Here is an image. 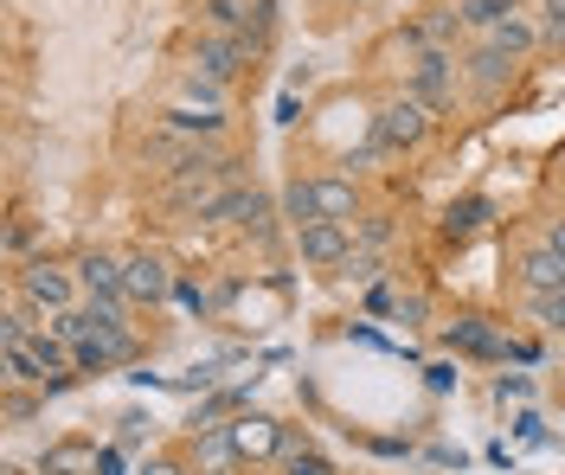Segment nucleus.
Listing matches in <instances>:
<instances>
[{"label": "nucleus", "instance_id": "obj_1", "mask_svg": "<svg viewBox=\"0 0 565 475\" xmlns=\"http://www.w3.org/2000/svg\"><path fill=\"white\" fill-rule=\"evenodd\" d=\"M20 302L39 309L45 322L52 315H65L84 302V283H77V263H52V257H33V263H20Z\"/></svg>", "mask_w": 565, "mask_h": 475}, {"label": "nucleus", "instance_id": "obj_2", "mask_svg": "<svg viewBox=\"0 0 565 475\" xmlns=\"http://www.w3.org/2000/svg\"><path fill=\"white\" fill-rule=\"evenodd\" d=\"M405 90H412L430 116L450 110V104H457V90H462V52H437V45H424L418 58H412Z\"/></svg>", "mask_w": 565, "mask_h": 475}, {"label": "nucleus", "instance_id": "obj_3", "mask_svg": "<svg viewBox=\"0 0 565 475\" xmlns=\"http://www.w3.org/2000/svg\"><path fill=\"white\" fill-rule=\"evenodd\" d=\"M225 186H232V161H218V168H180V174L161 181V206H168V213L206 219L212 206L225 199Z\"/></svg>", "mask_w": 565, "mask_h": 475}, {"label": "nucleus", "instance_id": "obj_4", "mask_svg": "<svg viewBox=\"0 0 565 475\" xmlns=\"http://www.w3.org/2000/svg\"><path fill=\"white\" fill-rule=\"evenodd\" d=\"M424 142H430V110H424L412 90L380 104V116H373V154H412Z\"/></svg>", "mask_w": 565, "mask_h": 475}, {"label": "nucleus", "instance_id": "obj_5", "mask_svg": "<svg viewBox=\"0 0 565 475\" xmlns=\"http://www.w3.org/2000/svg\"><path fill=\"white\" fill-rule=\"evenodd\" d=\"M225 431H232V450H238V463H282V456L296 450V438L282 431L277 418H264V411H238Z\"/></svg>", "mask_w": 565, "mask_h": 475}, {"label": "nucleus", "instance_id": "obj_6", "mask_svg": "<svg viewBox=\"0 0 565 475\" xmlns=\"http://www.w3.org/2000/svg\"><path fill=\"white\" fill-rule=\"evenodd\" d=\"M122 290H129L136 309H161V302L180 290V277H174V263H168L161 251H129L122 257Z\"/></svg>", "mask_w": 565, "mask_h": 475}, {"label": "nucleus", "instance_id": "obj_7", "mask_svg": "<svg viewBox=\"0 0 565 475\" xmlns=\"http://www.w3.org/2000/svg\"><path fill=\"white\" fill-rule=\"evenodd\" d=\"M250 39H232V33H200L193 39V72L200 77H212V84H238L245 77V65H250Z\"/></svg>", "mask_w": 565, "mask_h": 475}, {"label": "nucleus", "instance_id": "obj_8", "mask_svg": "<svg viewBox=\"0 0 565 475\" xmlns=\"http://www.w3.org/2000/svg\"><path fill=\"white\" fill-rule=\"evenodd\" d=\"M521 58H508L494 39H476L469 52H462V84H469V97H501L508 90V77H514Z\"/></svg>", "mask_w": 565, "mask_h": 475}, {"label": "nucleus", "instance_id": "obj_9", "mask_svg": "<svg viewBox=\"0 0 565 475\" xmlns=\"http://www.w3.org/2000/svg\"><path fill=\"white\" fill-rule=\"evenodd\" d=\"M296 251H302L309 270H341L353 257V225H334V219L302 225V231H296Z\"/></svg>", "mask_w": 565, "mask_h": 475}, {"label": "nucleus", "instance_id": "obj_10", "mask_svg": "<svg viewBox=\"0 0 565 475\" xmlns=\"http://www.w3.org/2000/svg\"><path fill=\"white\" fill-rule=\"evenodd\" d=\"M77 283H84V302H129V290H122V257H109V251L77 257Z\"/></svg>", "mask_w": 565, "mask_h": 475}, {"label": "nucleus", "instance_id": "obj_11", "mask_svg": "<svg viewBox=\"0 0 565 475\" xmlns=\"http://www.w3.org/2000/svg\"><path fill=\"white\" fill-rule=\"evenodd\" d=\"M444 341H450L457 354H476V360H508V354H514L508 334L494 328V322H482V315H457V322L444 328Z\"/></svg>", "mask_w": 565, "mask_h": 475}, {"label": "nucleus", "instance_id": "obj_12", "mask_svg": "<svg viewBox=\"0 0 565 475\" xmlns=\"http://www.w3.org/2000/svg\"><path fill=\"white\" fill-rule=\"evenodd\" d=\"M212 225H245V231H264L270 225V199L257 186H225V199L206 213Z\"/></svg>", "mask_w": 565, "mask_h": 475}, {"label": "nucleus", "instance_id": "obj_13", "mask_svg": "<svg viewBox=\"0 0 565 475\" xmlns=\"http://www.w3.org/2000/svg\"><path fill=\"white\" fill-rule=\"evenodd\" d=\"M97 443L90 438H58L45 443V456H39V475H97Z\"/></svg>", "mask_w": 565, "mask_h": 475}, {"label": "nucleus", "instance_id": "obj_14", "mask_svg": "<svg viewBox=\"0 0 565 475\" xmlns=\"http://www.w3.org/2000/svg\"><path fill=\"white\" fill-rule=\"evenodd\" d=\"M316 213L334 225L360 219V186H353V174H316Z\"/></svg>", "mask_w": 565, "mask_h": 475}, {"label": "nucleus", "instance_id": "obj_15", "mask_svg": "<svg viewBox=\"0 0 565 475\" xmlns=\"http://www.w3.org/2000/svg\"><path fill=\"white\" fill-rule=\"evenodd\" d=\"M521 290H527V295H559L565 290V257L546 251V245L521 251Z\"/></svg>", "mask_w": 565, "mask_h": 475}, {"label": "nucleus", "instance_id": "obj_16", "mask_svg": "<svg viewBox=\"0 0 565 475\" xmlns=\"http://www.w3.org/2000/svg\"><path fill=\"white\" fill-rule=\"evenodd\" d=\"M514 13H521V0H457L462 33H476V39H489L494 26H508Z\"/></svg>", "mask_w": 565, "mask_h": 475}, {"label": "nucleus", "instance_id": "obj_17", "mask_svg": "<svg viewBox=\"0 0 565 475\" xmlns=\"http://www.w3.org/2000/svg\"><path fill=\"white\" fill-rule=\"evenodd\" d=\"M494 45H501V52H508V58H527L533 45H540V20H527V13H514V20H508V26H494Z\"/></svg>", "mask_w": 565, "mask_h": 475}, {"label": "nucleus", "instance_id": "obj_18", "mask_svg": "<svg viewBox=\"0 0 565 475\" xmlns=\"http://www.w3.org/2000/svg\"><path fill=\"white\" fill-rule=\"evenodd\" d=\"M282 219L296 225V231L321 219V213H316V181H289V186H282Z\"/></svg>", "mask_w": 565, "mask_h": 475}, {"label": "nucleus", "instance_id": "obj_19", "mask_svg": "<svg viewBox=\"0 0 565 475\" xmlns=\"http://www.w3.org/2000/svg\"><path fill=\"white\" fill-rule=\"evenodd\" d=\"M277 469H282V475H341V469H334V463H328V456L316 450V443H296V450L282 456Z\"/></svg>", "mask_w": 565, "mask_h": 475}, {"label": "nucleus", "instance_id": "obj_20", "mask_svg": "<svg viewBox=\"0 0 565 475\" xmlns=\"http://www.w3.org/2000/svg\"><path fill=\"white\" fill-rule=\"evenodd\" d=\"M527 315H533V328L565 334V290L559 295H527Z\"/></svg>", "mask_w": 565, "mask_h": 475}, {"label": "nucleus", "instance_id": "obj_21", "mask_svg": "<svg viewBox=\"0 0 565 475\" xmlns=\"http://www.w3.org/2000/svg\"><path fill=\"white\" fill-rule=\"evenodd\" d=\"M482 213H489V199H462V206H450V213H444V238H469V231L482 225Z\"/></svg>", "mask_w": 565, "mask_h": 475}, {"label": "nucleus", "instance_id": "obj_22", "mask_svg": "<svg viewBox=\"0 0 565 475\" xmlns=\"http://www.w3.org/2000/svg\"><path fill=\"white\" fill-rule=\"evenodd\" d=\"M540 39L565 45V0H540Z\"/></svg>", "mask_w": 565, "mask_h": 475}, {"label": "nucleus", "instance_id": "obj_23", "mask_svg": "<svg viewBox=\"0 0 565 475\" xmlns=\"http://www.w3.org/2000/svg\"><path fill=\"white\" fill-rule=\"evenodd\" d=\"M33 411H39V399H33V392H20V386H7V424H26Z\"/></svg>", "mask_w": 565, "mask_h": 475}, {"label": "nucleus", "instance_id": "obj_24", "mask_svg": "<svg viewBox=\"0 0 565 475\" xmlns=\"http://www.w3.org/2000/svg\"><path fill=\"white\" fill-rule=\"evenodd\" d=\"M540 245L565 257V213H559V219H546V231H540Z\"/></svg>", "mask_w": 565, "mask_h": 475}, {"label": "nucleus", "instance_id": "obj_25", "mask_svg": "<svg viewBox=\"0 0 565 475\" xmlns=\"http://www.w3.org/2000/svg\"><path fill=\"white\" fill-rule=\"evenodd\" d=\"M141 475H186V469H180L174 456H148V463H141Z\"/></svg>", "mask_w": 565, "mask_h": 475}, {"label": "nucleus", "instance_id": "obj_26", "mask_svg": "<svg viewBox=\"0 0 565 475\" xmlns=\"http://www.w3.org/2000/svg\"><path fill=\"white\" fill-rule=\"evenodd\" d=\"M341 7H373V0H341Z\"/></svg>", "mask_w": 565, "mask_h": 475}, {"label": "nucleus", "instance_id": "obj_27", "mask_svg": "<svg viewBox=\"0 0 565 475\" xmlns=\"http://www.w3.org/2000/svg\"><path fill=\"white\" fill-rule=\"evenodd\" d=\"M559 181H565V161H559Z\"/></svg>", "mask_w": 565, "mask_h": 475}, {"label": "nucleus", "instance_id": "obj_28", "mask_svg": "<svg viewBox=\"0 0 565 475\" xmlns=\"http://www.w3.org/2000/svg\"><path fill=\"white\" fill-rule=\"evenodd\" d=\"M13 475H20V469H13Z\"/></svg>", "mask_w": 565, "mask_h": 475}]
</instances>
